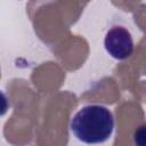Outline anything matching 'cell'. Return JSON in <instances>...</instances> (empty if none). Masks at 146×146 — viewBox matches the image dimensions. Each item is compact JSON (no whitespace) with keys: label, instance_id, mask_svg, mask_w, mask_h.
Masks as SVG:
<instances>
[{"label":"cell","instance_id":"6da1fadb","mask_svg":"<svg viewBox=\"0 0 146 146\" xmlns=\"http://www.w3.org/2000/svg\"><path fill=\"white\" fill-rule=\"evenodd\" d=\"M71 131L86 144L106 141L114 130L112 112L102 105H88L75 113L71 120Z\"/></svg>","mask_w":146,"mask_h":146},{"label":"cell","instance_id":"7a4b0ae2","mask_svg":"<svg viewBox=\"0 0 146 146\" xmlns=\"http://www.w3.org/2000/svg\"><path fill=\"white\" fill-rule=\"evenodd\" d=\"M105 49L115 59L123 60L131 56L133 41L130 32L122 26H114L107 31L105 36Z\"/></svg>","mask_w":146,"mask_h":146},{"label":"cell","instance_id":"3957f363","mask_svg":"<svg viewBox=\"0 0 146 146\" xmlns=\"http://www.w3.org/2000/svg\"><path fill=\"white\" fill-rule=\"evenodd\" d=\"M8 110H9V100L6 94L2 90H0V116L5 115Z\"/></svg>","mask_w":146,"mask_h":146}]
</instances>
